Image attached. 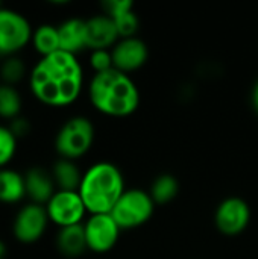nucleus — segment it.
I'll use <instances>...</instances> for the list:
<instances>
[{"mask_svg":"<svg viewBox=\"0 0 258 259\" xmlns=\"http://www.w3.org/2000/svg\"><path fill=\"white\" fill-rule=\"evenodd\" d=\"M84 71L76 55L62 50L43 56L32 68L29 87L36 100L47 106H68L78 100Z\"/></svg>","mask_w":258,"mask_h":259,"instance_id":"nucleus-1","label":"nucleus"},{"mask_svg":"<svg viewBox=\"0 0 258 259\" xmlns=\"http://www.w3.org/2000/svg\"><path fill=\"white\" fill-rule=\"evenodd\" d=\"M91 105L109 117H126L137 111L140 93L129 74L111 68L96 73L88 85Z\"/></svg>","mask_w":258,"mask_h":259,"instance_id":"nucleus-2","label":"nucleus"},{"mask_svg":"<svg viewBox=\"0 0 258 259\" xmlns=\"http://www.w3.org/2000/svg\"><path fill=\"white\" fill-rule=\"evenodd\" d=\"M125 181L120 168L111 162L93 164L84 175L78 193L93 214H111L117 200L125 193Z\"/></svg>","mask_w":258,"mask_h":259,"instance_id":"nucleus-3","label":"nucleus"},{"mask_svg":"<svg viewBox=\"0 0 258 259\" xmlns=\"http://www.w3.org/2000/svg\"><path fill=\"white\" fill-rule=\"evenodd\" d=\"M94 126L90 118L76 115L68 118L55 137V149L64 159L76 161L93 146Z\"/></svg>","mask_w":258,"mask_h":259,"instance_id":"nucleus-4","label":"nucleus"},{"mask_svg":"<svg viewBox=\"0 0 258 259\" xmlns=\"http://www.w3.org/2000/svg\"><path fill=\"white\" fill-rule=\"evenodd\" d=\"M155 202L144 190H126L111 211L120 229H132L144 225L154 214Z\"/></svg>","mask_w":258,"mask_h":259,"instance_id":"nucleus-5","label":"nucleus"},{"mask_svg":"<svg viewBox=\"0 0 258 259\" xmlns=\"http://www.w3.org/2000/svg\"><path fill=\"white\" fill-rule=\"evenodd\" d=\"M32 26L18 11L0 8V56H15L32 41Z\"/></svg>","mask_w":258,"mask_h":259,"instance_id":"nucleus-6","label":"nucleus"},{"mask_svg":"<svg viewBox=\"0 0 258 259\" xmlns=\"http://www.w3.org/2000/svg\"><path fill=\"white\" fill-rule=\"evenodd\" d=\"M49 222L50 220L46 206L30 202L24 205L14 217V223H12L14 238L21 244H33L38 240H41V237L47 229Z\"/></svg>","mask_w":258,"mask_h":259,"instance_id":"nucleus-7","label":"nucleus"},{"mask_svg":"<svg viewBox=\"0 0 258 259\" xmlns=\"http://www.w3.org/2000/svg\"><path fill=\"white\" fill-rule=\"evenodd\" d=\"M46 211L52 223L58 225L59 228H67L82 225L87 208L78 191L58 190L46 203Z\"/></svg>","mask_w":258,"mask_h":259,"instance_id":"nucleus-8","label":"nucleus"},{"mask_svg":"<svg viewBox=\"0 0 258 259\" xmlns=\"http://www.w3.org/2000/svg\"><path fill=\"white\" fill-rule=\"evenodd\" d=\"M251 220L249 205L240 197H227L214 212V223L220 234L234 237L242 234Z\"/></svg>","mask_w":258,"mask_h":259,"instance_id":"nucleus-9","label":"nucleus"},{"mask_svg":"<svg viewBox=\"0 0 258 259\" xmlns=\"http://www.w3.org/2000/svg\"><path fill=\"white\" fill-rule=\"evenodd\" d=\"M87 247L96 253L111 250L119 240L120 228L111 214H93L84 225Z\"/></svg>","mask_w":258,"mask_h":259,"instance_id":"nucleus-10","label":"nucleus"},{"mask_svg":"<svg viewBox=\"0 0 258 259\" xmlns=\"http://www.w3.org/2000/svg\"><path fill=\"white\" fill-rule=\"evenodd\" d=\"M111 55H113L114 68L128 74L146 64L149 50L143 39L137 36H131V38H120L117 44L111 49Z\"/></svg>","mask_w":258,"mask_h":259,"instance_id":"nucleus-11","label":"nucleus"},{"mask_svg":"<svg viewBox=\"0 0 258 259\" xmlns=\"http://www.w3.org/2000/svg\"><path fill=\"white\" fill-rule=\"evenodd\" d=\"M87 21V49L108 50L114 47L120 38L116 23L106 14L94 15Z\"/></svg>","mask_w":258,"mask_h":259,"instance_id":"nucleus-12","label":"nucleus"},{"mask_svg":"<svg viewBox=\"0 0 258 259\" xmlns=\"http://www.w3.org/2000/svg\"><path fill=\"white\" fill-rule=\"evenodd\" d=\"M102 6L105 14L116 23L120 38L135 36L140 21L134 12V3L131 0H106L102 3Z\"/></svg>","mask_w":258,"mask_h":259,"instance_id":"nucleus-13","label":"nucleus"},{"mask_svg":"<svg viewBox=\"0 0 258 259\" xmlns=\"http://www.w3.org/2000/svg\"><path fill=\"white\" fill-rule=\"evenodd\" d=\"M55 181L52 173H49L43 167H30L24 173V188L26 196L32 200V203L43 205L52 199L55 191Z\"/></svg>","mask_w":258,"mask_h":259,"instance_id":"nucleus-14","label":"nucleus"},{"mask_svg":"<svg viewBox=\"0 0 258 259\" xmlns=\"http://www.w3.org/2000/svg\"><path fill=\"white\" fill-rule=\"evenodd\" d=\"M59 47L65 53L76 55L87 49V21L82 18H68L58 26Z\"/></svg>","mask_w":258,"mask_h":259,"instance_id":"nucleus-15","label":"nucleus"},{"mask_svg":"<svg viewBox=\"0 0 258 259\" xmlns=\"http://www.w3.org/2000/svg\"><path fill=\"white\" fill-rule=\"evenodd\" d=\"M56 247L59 253L65 258L81 256L88 249L84 225L59 228V232L56 235Z\"/></svg>","mask_w":258,"mask_h":259,"instance_id":"nucleus-16","label":"nucleus"},{"mask_svg":"<svg viewBox=\"0 0 258 259\" xmlns=\"http://www.w3.org/2000/svg\"><path fill=\"white\" fill-rule=\"evenodd\" d=\"M82 175L84 173L79 171V167L71 159L59 158L52 167V176L58 190L78 191L82 181Z\"/></svg>","mask_w":258,"mask_h":259,"instance_id":"nucleus-17","label":"nucleus"},{"mask_svg":"<svg viewBox=\"0 0 258 259\" xmlns=\"http://www.w3.org/2000/svg\"><path fill=\"white\" fill-rule=\"evenodd\" d=\"M23 197H26L24 175L11 168H0V202L17 203Z\"/></svg>","mask_w":258,"mask_h":259,"instance_id":"nucleus-18","label":"nucleus"},{"mask_svg":"<svg viewBox=\"0 0 258 259\" xmlns=\"http://www.w3.org/2000/svg\"><path fill=\"white\" fill-rule=\"evenodd\" d=\"M32 44L35 47V50L41 55V58L59 52L61 47H59L58 26H52V24H41V26H38L33 30Z\"/></svg>","mask_w":258,"mask_h":259,"instance_id":"nucleus-19","label":"nucleus"},{"mask_svg":"<svg viewBox=\"0 0 258 259\" xmlns=\"http://www.w3.org/2000/svg\"><path fill=\"white\" fill-rule=\"evenodd\" d=\"M179 193V184L175 176L172 175H160L155 178L151 187V197L155 205H166L172 202Z\"/></svg>","mask_w":258,"mask_h":259,"instance_id":"nucleus-20","label":"nucleus"},{"mask_svg":"<svg viewBox=\"0 0 258 259\" xmlns=\"http://www.w3.org/2000/svg\"><path fill=\"white\" fill-rule=\"evenodd\" d=\"M21 94L12 85L0 83V117L14 120L20 117L21 111Z\"/></svg>","mask_w":258,"mask_h":259,"instance_id":"nucleus-21","label":"nucleus"},{"mask_svg":"<svg viewBox=\"0 0 258 259\" xmlns=\"http://www.w3.org/2000/svg\"><path fill=\"white\" fill-rule=\"evenodd\" d=\"M26 76V65L21 58L15 56H8L2 65H0V79L6 85L15 87L23 77Z\"/></svg>","mask_w":258,"mask_h":259,"instance_id":"nucleus-22","label":"nucleus"},{"mask_svg":"<svg viewBox=\"0 0 258 259\" xmlns=\"http://www.w3.org/2000/svg\"><path fill=\"white\" fill-rule=\"evenodd\" d=\"M18 138L11 132L9 126L0 124V168H6V165L12 161L17 152Z\"/></svg>","mask_w":258,"mask_h":259,"instance_id":"nucleus-23","label":"nucleus"},{"mask_svg":"<svg viewBox=\"0 0 258 259\" xmlns=\"http://www.w3.org/2000/svg\"><path fill=\"white\" fill-rule=\"evenodd\" d=\"M90 65L96 73H103L114 68L111 50H91Z\"/></svg>","mask_w":258,"mask_h":259,"instance_id":"nucleus-24","label":"nucleus"},{"mask_svg":"<svg viewBox=\"0 0 258 259\" xmlns=\"http://www.w3.org/2000/svg\"><path fill=\"white\" fill-rule=\"evenodd\" d=\"M9 129H11V132H12L17 138H23V137H26V135L29 134V131H30V123H29L27 118H24V117L20 115V117L11 120Z\"/></svg>","mask_w":258,"mask_h":259,"instance_id":"nucleus-25","label":"nucleus"},{"mask_svg":"<svg viewBox=\"0 0 258 259\" xmlns=\"http://www.w3.org/2000/svg\"><path fill=\"white\" fill-rule=\"evenodd\" d=\"M251 99H252V105L254 108L258 111V80L255 82L254 88H252V94H251Z\"/></svg>","mask_w":258,"mask_h":259,"instance_id":"nucleus-26","label":"nucleus"},{"mask_svg":"<svg viewBox=\"0 0 258 259\" xmlns=\"http://www.w3.org/2000/svg\"><path fill=\"white\" fill-rule=\"evenodd\" d=\"M6 252H8L6 244H5V241H3V240H0V259H5V256H6Z\"/></svg>","mask_w":258,"mask_h":259,"instance_id":"nucleus-27","label":"nucleus"}]
</instances>
